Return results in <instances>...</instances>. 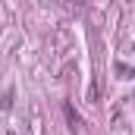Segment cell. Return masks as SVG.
<instances>
[{
	"instance_id": "7a4b0ae2",
	"label": "cell",
	"mask_w": 135,
	"mask_h": 135,
	"mask_svg": "<svg viewBox=\"0 0 135 135\" xmlns=\"http://www.w3.org/2000/svg\"><path fill=\"white\" fill-rule=\"evenodd\" d=\"M6 135H16V132H6Z\"/></svg>"
},
{
	"instance_id": "6da1fadb",
	"label": "cell",
	"mask_w": 135,
	"mask_h": 135,
	"mask_svg": "<svg viewBox=\"0 0 135 135\" xmlns=\"http://www.w3.org/2000/svg\"><path fill=\"white\" fill-rule=\"evenodd\" d=\"M63 113H66V119H69V129H79L82 119H79V113L72 110V104H63Z\"/></svg>"
}]
</instances>
